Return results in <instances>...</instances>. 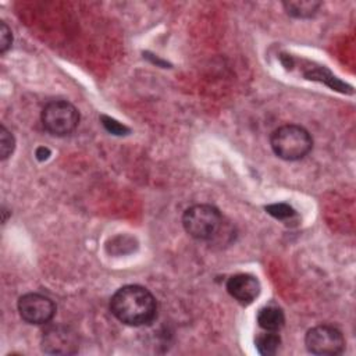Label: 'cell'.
<instances>
[{
    "instance_id": "6da1fadb",
    "label": "cell",
    "mask_w": 356,
    "mask_h": 356,
    "mask_svg": "<svg viewBox=\"0 0 356 356\" xmlns=\"http://www.w3.org/2000/svg\"><path fill=\"white\" fill-rule=\"evenodd\" d=\"M110 310L127 325H145L153 321L157 312L154 296L140 285H125L110 299Z\"/></svg>"
},
{
    "instance_id": "7a4b0ae2",
    "label": "cell",
    "mask_w": 356,
    "mask_h": 356,
    "mask_svg": "<svg viewBox=\"0 0 356 356\" xmlns=\"http://www.w3.org/2000/svg\"><path fill=\"white\" fill-rule=\"evenodd\" d=\"M270 145L280 159L295 161L309 154L313 147V139L303 127L286 124L273 131Z\"/></svg>"
},
{
    "instance_id": "3957f363",
    "label": "cell",
    "mask_w": 356,
    "mask_h": 356,
    "mask_svg": "<svg viewBox=\"0 0 356 356\" xmlns=\"http://www.w3.org/2000/svg\"><path fill=\"white\" fill-rule=\"evenodd\" d=\"M182 225L192 238L210 241L221 231L222 217L218 209L211 204H193L185 210Z\"/></svg>"
},
{
    "instance_id": "277c9868",
    "label": "cell",
    "mask_w": 356,
    "mask_h": 356,
    "mask_svg": "<svg viewBox=\"0 0 356 356\" xmlns=\"http://www.w3.org/2000/svg\"><path fill=\"white\" fill-rule=\"evenodd\" d=\"M79 122V113L74 104L65 100H53L42 110V124L54 136H65L74 132Z\"/></svg>"
},
{
    "instance_id": "5b68a950",
    "label": "cell",
    "mask_w": 356,
    "mask_h": 356,
    "mask_svg": "<svg viewBox=\"0 0 356 356\" xmlns=\"http://www.w3.org/2000/svg\"><path fill=\"white\" fill-rule=\"evenodd\" d=\"M305 345L313 355H338L345 348L342 332L332 325H316L305 337Z\"/></svg>"
},
{
    "instance_id": "8992f818",
    "label": "cell",
    "mask_w": 356,
    "mask_h": 356,
    "mask_svg": "<svg viewBox=\"0 0 356 356\" xmlns=\"http://www.w3.org/2000/svg\"><path fill=\"white\" fill-rule=\"evenodd\" d=\"M18 312L24 321L29 324L49 323L54 313L56 306L53 300L40 293H26L18 299Z\"/></svg>"
},
{
    "instance_id": "52a82bcc",
    "label": "cell",
    "mask_w": 356,
    "mask_h": 356,
    "mask_svg": "<svg viewBox=\"0 0 356 356\" xmlns=\"http://www.w3.org/2000/svg\"><path fill=\"white\" fill-rule=\"evenodd\" d=\"M42 349L51 355H71L78 350V339L68 328L54 327L43 335Z\"/></svg>"
},
{
    "instance_id": "ba28073f",
    "label": "cell",
    "mask_w": 356,
    "mask_h": 356,
    "mask_svg": "<svg viewBox=\"0 0 356 356\" xmlns=\"http://www.w3.org/2000/svg\"><path fill=\"white\" fill-rule=\"evenodd\" d=\"M228 293L242 305L252 303L260 293V282L250 274H235L227 281Z\"/></svg>"
},
{
    "instance_id": "9c48e42d",
    "label": "cell",
    "mask_w": 356,
    "mask_h": 356,
    "mask_svg": "<svg viewBox=\"0 0 356 356\" xmlns=\"http://www.w3.org/2000/svg\"><path fill=\"white\" fill-rule=\"evenodd\" d=\"M257 323L260 328L264 331H274L277 332L284 327L285 316L284 312L277 306H266L261 307L257 313Z\"/></svg>"
},
{
    "instance_id": "30bf717a",
    "label": "cell",
    "mask_w": 356,
    "mask_h": 356,
    "mask_svg": "<svg viewBox=\"0 0 356 356\" xmlns=\"http://www.w3.org/2000/svg\"><path fill=\"white\" fill-rule=\"evenodd\" d=\"M320 6H321V3L314 1V0H292V1L284 3L285 11L295 18L313 17L317 13V10L320 8Z\"/></svg>"
},
{
    "instance_id": "8fae6325",
    "label": "cell",
    "mask_w": 356,
    "mask_h": 356,
    "mask_svg": "<svg viewBox=\"0 0 356 356\" xmlns=\"http://www.w3.org/2000/svg\"><path fill=\"white\" fill-rule=\"evenodd\" d=\"M280 345H281V338L274 331H266L256 338V348L259 353L264 356L277 353L280 349Z\"/></svg>"
},
{
    "instance_id": "7c38bea8",
    "label": "cell",
    "mask_w": 356,
    "mask_h": 356,
    "mask_svg": "<svg viewBox=\"0 0 356 356\" xmlns=\"http://www.w3.org/2000/svg\"><path fill=\"white\" fill-rule=\"evenodd\" d=\"M14 136L11 135V132L4 127L1 125L0 128V154H1V159L6 160L14 150Z\"/></svg>"
},
{
    "instance_id": "4fadbf2b",
    "label": "cell",
    "mask_w": 356,
    "mask_h": 356,
    "mask_svg": "<svg viewBox=\"0 0 356 356\" xmlns=\"http://www.w3.org/2000/svg\"><path fill=\"white\" fill-rule=\"evenodd\" d=\"M266 210L274 216L275 218H280V220H285V218H291L293 214H295V210L285 204V203H277V204H271V206H267Z\"/></svg>"
},
{
    "instance_id": "5bb4252c",
    "label": "cell",
    "mask_w": 356,
    "mask_h": 356,
    "mask_svg": "<svg viewBox=\"0 0 356 356\" xmlns=\"http://www.w3.org/2000/svg\"><path fill=\"white\" fill-rule=\"evenodd\" d=\"M102 124L104 125V128L108 132H111L114 135H125L129 132V129L125 125L120 124L118 121H115L114 118H110L107 115H102Z\"/></svg>"
},
{
    "instance_id": "9a60e30c",
    "label": "cell",
    "mask_w": 356,
    "mask_h": 356,
    "mask_svg": "<svg viewBox=\"0 0 356 356\" xmlns=\"http://www.w3.org/2000/svg\"><path fill=\"white\" fill-rule=\"evenodd\" d=\"M13 35L11 29L6 25V22H0V51L6 53L7 49L11 46Z\"/></svg>"
},
{
    "instance_id": "2e32d148",
    "label": "cell",
    "mask_w": 356,
    "mask_h": 356,
    "mask_svg": "<svg viewBox=\"0 0 356 356\" xmlns=\"http://www.w3.org/2000/svg\"><path fill=\"white\" fill-rule=\"evenodd\" d=\"M49 156H50V150H49L47 147L40 146V147L36 149V157H38L39 160H46Z\"/></svg>"
}]
</instances>
